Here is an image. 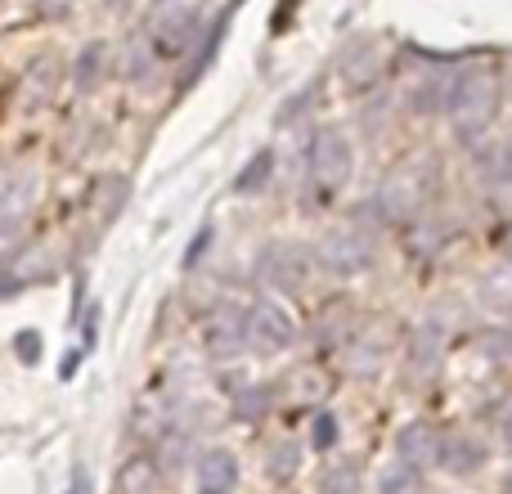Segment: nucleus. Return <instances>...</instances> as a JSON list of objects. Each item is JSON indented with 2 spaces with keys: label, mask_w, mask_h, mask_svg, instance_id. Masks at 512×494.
I'll use <instances>...</instances> for the list:
<instances>
[{
  "label": "nucleus",
  "mask_w": 512,
  "mask_h": 494,
  "mask_svg": "<svg viewBox=\"0 0 512 494\" xmlns=\"http://www.w3.org/2000/svg\"><path fill=\"white\" fill-rule=\"evenodd\" d=\"M288 382H297V391H288L292 405H319L328 396V373H319V369H297Z\"/></svg>",
  "instance_id": "412c9836"
},
{
  "label": "nucleus",
  "mask_w": 512,
  "mask_h": 494,
  "mask_svg": "<svg viewBox=\"0 0 512 494\" xmlns=\"http://www.w3.org/2000/svg\"><path fill=\"white\" fill-rule=\"evenodd\" d=\"M32 203H36V171H14V176L0 180V247L23 234Z\"/></svg>",
  "instance_id": "0eeeda50"
},
{
  "label": "nucleus",
  "mask_w": 512,
  "mask_h": 494,
  "mask_svg": "<svg viewBox=\"0 0 512 494\" xmlns=\"http://www.w3.org/2000/svg\"><path fill=\"white\" fill-rule=\"evenodd\" d=\"M508 355H512V333H508Z\"/></svg>",
  "instance_id": "f704fd0d"
},
{
  "label": "nucleus",
  "mask_w": 512,
  "mask_h": 494,
  "mask_svg": "<svg viewBox=\"0 0 512 494\" xmlns=\"http://www.w3.org/2000/svg\"><path fill=\"white\" fill-rule=\"evenodd\" d=\"M297 468H301V450H297V441H279V445H274V450H270V472H274V477L288 481Z\"/></svg>",
  "instance_id": "a878e982"
},
{
  "label": "nucleus",
  "mask_w": 512,
  "mask_h": 494,
  "mask_svg": "<svg viewBox=\"0 0 512 494\" xmlns=\"http://www.w3.org/2000/svg\"><path fill=\"white\" fill-rule=\"evenodd\" d=\"M203 346L216 355V360H230V355L248 351V319H243V310L216 306L212 315L203 319Z\"/></svg>",
  "instance_id": "1a4fd4ad"
},
{
  "label": "nucleus",
  "mask_w": 512,
  "mask_h": 494,
  "mask_svg": "<svg viewBox=\"0 0 512 494\" xmlns=\"http://www.w3.org/2000/svg\"><path fill=\"white\" fill-rule=\"evenodd\" d=\"M203 23V0H153L149 9V36L158 50H180L198 36Z\"/></svg>",
  "instance_id": "39448f33"
},
{
  "label": "nucleus",
  "mask_w": 512,
  "mask_h": 494,
  "mask_svg": "<svg viewBox=\"0 0 512 494\" xmlns=\"http://www.w3.org/2000/svg\"><path fill=\"white\" fill-rule=\"evenodd\" d=\"M499 95H504V77H499V63L486 59V54L472 59L459 77H450V104H445V113H450L459 140H481L490 131V122L499 113Z\"/></svg>",
  "instance_id": "f257e3e1"
},
{
  "label": "nucleus",
  "mask_w": 512,
  "mask_h": 494,
  "mask_svg": "<svg viewBox=\"0 0 512 494\" xmlns=\"http://www.w3.org/2000/svg\"><path fill=\"white\" fill-rule=\"evenodd\" d=\"M378 494H423V472L409 468V463H387L378 472Z\"/></svg>",
  "instance_id": "a211bd4d"
},
{
  "label": "nucleus",
  "mask_w": 512,
  "mask_h": 494,
  "mask_svg": "<svg viewBox=\"0 0 512 494\" xmlns=\"http://www.w3.org/2000/svg\"><path fill=\"white\" fill-rule=\"evenodd\" d=\"M481 301L490 310H512V270H495L481 279Z\"/></svg>",
  "instance_id": "5701e85b"
},
{
  "label": "nucleus",
  "mask_w": 512,
  "mask_h": 494,
  "mask_svg": "<svg viewBox=\"0 0 512 494\" xmlns=\"http://www.w3.org/2000/svg\"><path fill=\"white\" fill-rule=\"evenodd\" d=\"M351 171H355V149L346 140V131H337V126L319 131L315 144H310V185H315V194L333 198L351 180Z\"/></svg>",
  "instance_id": "7ed1b4c3"
},
{
  "label": "nucleus",
  "mask_w": 512,
  "mask_h": 494,
  "mask_svg": "<svg viewBox=\"0 0 512 494\" xmlns=\"http://www.w3.org/2000/svg\"><path fill=\"white\" fill-rule=\"evenodd\" d=\"M355 333H360V310L351 301H324L315 310V319H310V342L324 346V351L328 346H346Z\"/></svg>",
  "instance_id": "9d476101"
},
{
  "label": "nucleus",
  "mask_w": 512,
  "mask_h": 494,
  "mask_svg": "<svg viewBox=\"0 0 512 494\" xmlns=\"http://www.w3.org/2000/svg\"><path fill=\"white\" fill-rule=\"evenodd\" d=\"M319 494H360V472H355V463H328L324 472H319Z\"/></svg>",
  "instance_id": "aec40b11"
},
{
  "label": "nucleus",
  "mask_w": 512,
  "mask_h": 494,
  "mask_svg": "<svg viewBox=\"0 0 512 494\" xmlns=\"http://www.w3.org/2000/svg\"><path fill=\"white\" fill-rule=\"evenodd\" d=\"M68 494H95V490H90V472H86V468L72 472V486H68Z\"/></svg>",
  "instance_id": "c756f323"
},
{
  "label": "nucleus",
  "mask_w": 512,
  "mask_h": 494,
  "mask_svg": "<svg viewBox=\"0 0 512 494\" xmlns=\"http://www.w3.org/2000/svg\"><path fill=\"white\" fill-rule=\"evenodd\" d=\"M495 423H499V441H504L508 445V450H512V405L504 409V414H499L495 418Z\"/></svg>",
  "instance_id": "7c9ffc66"
},
{
  "label": "nucleus",
  "mask_w": 512,
  "mask_h": 494,
  "mask_svg": "<svg viewBox=\"0 0 512 494\" xmlns=\"http://www.w3.org/2000/svg\"><path fill=\"white\" fill-rule=\"evenodd\" d=\"M248 319V351L256 355H279L292 342V315L274 297H256L252 306H243Z\"/></svg>",
  "instance_id": "423d86ee"
},
{
  "label": "nucleus",
  "mask_w": 512,
  "mask_h": 494,
  "mask_svg": "<svg viewBox=\"0 0 512 494\" xmlns=\"http://www.w3.org/2000/svg\"><path fill=\"white\" fill-rule=\"evenodd\" d=\"M274 405V391L270 387H256V382H248V387L234 391V418H243V423H261L265 414H270Z\"/></svg>",
  "instance_id": "f3484780"
},
{
  "label": "nucleus",
  "mask_w": 512,
  "mask_h": 494,
  "mask_svg": "<svg viewBox=\"0 0 512 494\" xmlns=\"http://www.w3.org/2000/svg\"><path fill=\"white\" fill-rule=\"evenodd\" d=\"M333 445H337V418L324 409V414H315V450H333Z\"/></svg>",
  "instance_id": "c85d7f7f"
},
{
  "label": "nucleus",
  "mask_w": 512,
  "mask_h": 494,
  "mask_svg": "<svg viewBox=\"0 0 512 494\" xmlns=\"http://www.w3.org/2000/svg\"><path fill=\"white\" fill-rule=\"evenodd\" d=\"M104 68H108V45L104 41H90L86 50L77 54V72H72V77H77V90L95 86V81L104 77Z\"/></svg>",
  "instance_id": "6ab92c4d"
},
{
  "label": "nucleus",
  "mask_w": 512,
  "mask_h": 494,
  "mask_svg": "<svg viewBox=\"0 0 512 494\" xmlns=\"http://www.w3.org/2000/svg\"><path fill=\"white\" fill-rule=\"evenodd\" d=\"M481 176L495 180V185L512 180V149H508V144H490V149L481 153Z\"/></svg>",
  "instance_id": "b1692460"
},
{
  "label": "nucleus",
  "mask_w": 512,
  "mask_h": 494,
  "mask_svg": "<svg viewBox=\"0 0 512 494\" xmlns=\"http://www.w3.org/2000/svg\"><path fill=\"white\" fill-rule=\"evenodd\" d=\"M445 234H450V225H441V221H427V225H409V247H414L418 256H427L432 247H441L445 243Z\"/></svg>",
  "instance_id": "393cba45"
},
{
  "label": "nucleus",
  "mask_w": 512,
  "mask_h": 494,
  "mask_svg": "<svg viewBox=\"0 0 512 494\" xmlns=\"http://www.w3.org/2000/svg\"><path fill=\"white\" fill-rule=\"evenodd\" d=\"M445 104H450V81L445 77H427L409 90V108H414L418 117H436Z\"/></svg>",
  "instance_id": "dca6fc26"
},
{
  "label": "nucleus",
  "mask_w": 512,
  "mask_h": 494,
  "mask_svg": "<svg viewBox=\"0 0 512 494\" xmlns=\"http://www.w3.org/2000/svg\"><path fill=\"white\" fill-rule=\"evenodd\" d=\"M441 360H445V328L436 319H423V324L409 333V346H405V369L414 382H432L441 373Z\"/></svg>",
  "instance_id": "6e6552de"
},
{
  "label": "nucleus",
  "mask_w": 512,
  "mask_h": 494,
  "mask_svg": "<svg viewBox=\"0 0 512 494\" xmlns=\"http://www.w3.org/2000/svg\"><path fill=\"white\" fill-rule=\"evenodd\" d=\"M319 270H328L333 279H355L364 274V265L373 261V239L364 230H351V225H337V230H324L310 247Z\"/></svg>",
  "instance_id": "f03ea898"
},
{
  "label": "nucleus",
  "mask_w": 512,
  "mask_h": 494,
  "mask_svg": "<svg viewBox=\"0 0 512 494\" xmlns=\"http://www.w3.org/2000/svg\"><path fill=\"white\" fill-rule=\"evenodd\" d=\"M256 274L279 292H301L310 283V274H315V256H310V247L292 239H270L256 252Z\"/></svg>",
  "instance_id": "20e7f679"
},
{
  "label": "nucleus",
  "mask_w": 512,
  "mask_h": 494,
  "mask_svg": "<svg viewBox=\"0 0 512 494\" xmlns=\"http://www.w3.org/2000/svg\"><path fill=\"white\" fill-rule=\"evenodd\" d=\"M194 477H198V490L230 494L239 486V459H234L225 445H207V450L194 459Z\"/></svg>",
  "instance_id": "ddd939ff"
},
{
  "label": "nucleus",
  "mask_w": 512,
  "mask_h": 494,
  "mask_svg": "<svg viewBox=\"0 0 512 494\" xmlns=\"http://www.w3.org/2000/svg\"><path fill=\"white\" fill-rule=\"evenodd\" d=\"M14 355L23 364H36L41 360V333H32V328H23V333L14 337Z\"/></svg>",
  "instance_id": "cd10ccee"
},
{
  "label": "nucleus",
  "mask_w": 512,
  "mask_h": 494,
  "mask_svg": "<svg viewBox=\"0 0 512 494\" xmlns=\"http://www.w3.org/2000/svg\"><path fill=\"white\" fill-rule=\"evenodd\" d=\"M378 77H382V54L373 50L369 41H355L351 50L342 54V81L351 90H369Z\"/></svg>",
  "instance_id": "4468645a"
},
{
  "label": "nucleus",
  "mask_w": 512,
  "mask_h": 494,
  "mask_svg": "<svg viewBox=\"0 0 512 494\" xmlns=\"http://www.w3.org/2000/svg\"><path fill=\"white\" fill-rule=\"evenodd\" d=\"M499 252H504L508 261H512V221L504 225V230H499Z\"/></svg>",
  "instance_id": "473e14b6"
},
{
  "label": "nucleus",
  "mask_w": 512,
  "mask_h": 494,
  "mask_svg": "<svg viewBox=\"0 0 512 494\" xmlns=\"http://www.w3.org/2000/svg\"><path fill=\"white\" fill-rule=\"evenodd\" d=\"M382 360H387V342H378V337H351L346 342V369L355 373V378H369V373L382 369Z\"/></svg>",
  "instance_id": "2eb2a0df"
},
{
  "label": "nucleus",
  "mask_w": 512,
  "mask_h": 494,
  "mask_svg": "<svg viewBox=\"0 0 512 494\" xmlns=\"http://www.w3.org/2000/svg\"><path fill=\"white\" fill-rule=\"evenodd\" d=\"M486 445L477 441V436L468 432H441V459H436V468H445L450 477H472V472L486 468Z\"/></svg>",
  "instance_id": "f8f14e48"
},
{
  "label": "nucleus",
  "mask_w": 512,
  "mask_h": 494,
  "mask_svg": "<svg viewBox=\"0 0 512 494\" xmlns=\"http://www.w3.org/2000/svg\"><path fill=\"white\" fill-rule=\"evenodd\" d=\"M396 459L409 463V468H436V459H441V432H436L432 423H405L396 432Z\"/></svg>",
  "instance_id": "9b49d317"
},
{
  "label": "nucleus",
  "mask_w": 512,
  "mask_h": 494,
  "mask_svg": "<svg viewBox=\"0 0 512 494\" xmlns=\"http://www.w3.org/2000/svg\"><path fill=\"white\" fill-rule=\"evenodd\" d=\"M36 9H41V14H50V18H59L63 9H68V0H36Z\"/></svg>",
  "instance_id": "2f4dec72"
},
{
  "label": "nucleus",
  "mask_w": 512,
  "mask_h": 494,
  "mask_svg": "<svg viewBox=\"0 0 512 494\" xmlns=\"http://www.w3.org/2000/svg\"><path fill=\"white\" fill-rule=\"evenodd\" d=\"M198 494H207V490H198Z\"/></svg>",
  "instance_id": "c9c22d12"
},
{
  "label": "nucleus",
  "mask_w": 512,
  "mask_h": 494,
  "mask_svg": "<svg viewBox=\"0 0 512 494\" xmlns=\"http://www.w3.org/2000/svg\"><path fill=\"white\" fill-rule=\"evenodd\" d=\"M270 171H274V153L261 149V153H256V158L248 162V167H243V176L234 180V189H239V194H256V189L270 185Z\"/></svg>",
  "instance_id": "4be33fe9"
},
{
  "label": "nucleus",
  "mask_w": 512,
  "mask_h": 494,
  "mask_svg": "<svg viewBox=\"0 0 512 494\" xmlns=\"http://www.w3.org/2000/svg\"><path fill=\"white\" fill-rule=\"evenodd\" d=\"M144 68H153V50L144 54V36H135V41H131V50H126L122 72H126V77H144Z\"/></svg>",
  "instance_id": "bb28decb"
},
{
  "label": "nucleus",
  "mask_w": 512,
  "mask_h": 494,
  "mask_svg": "<svg viewBox=\"0 0 512 494\" xmlns=\"http://www.w3.org/2000/svg\"><path fill=\"white\" fill-rule=\"evenodd\" d=\"M499 494H512V472H508L504 481H499Z\"/></svg>",
  "instance_id": "72a5a7b5"
}]
</instances>
